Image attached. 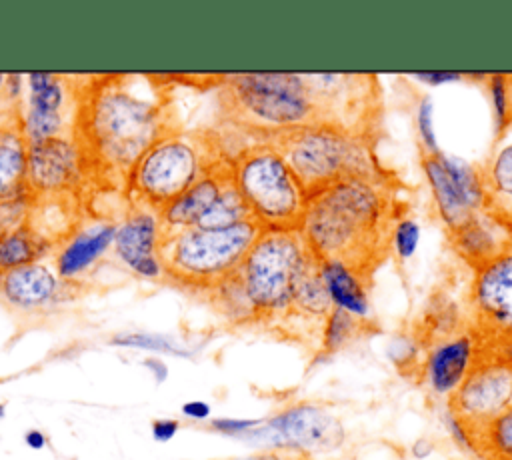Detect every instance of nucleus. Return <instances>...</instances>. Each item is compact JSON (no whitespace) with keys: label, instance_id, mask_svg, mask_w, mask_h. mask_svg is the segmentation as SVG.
Returning <instances> with one entry per match:
<instances>
[{"label":"nucleus","instance_id":"nucleus-36","mask_svg":"<svg viewBox=\"0 0 512 460\" xmlns=\"http://www.w3.org/2000/svg\"><path fill=\"white\" fill-rule=\"evenodd\" d=\"M24 442H26V446L30 448V450H42V448H46V434L42 432V430H38V428H32V430H28L26 434H24Z\"/></svg>","mask_w":512,"mask_h":460},{"label":"nucleus","instance_id":"nucleus-25","mask_svg":"<svg viewBox=\"0 0 512 460\" xmlns=\"http://www.w3.org/2000/svg\"><path fill=\"white\" fill-rule=\"evenodd\" d=\"M240 222H254L242 196L238 194L234 180L230 178L220 194L216 196V200L210 204V208L198 218V222L194 226L198 228H226V226H234Z\"/></svg>","mask_w":512,"mask_h":460},{"label":"nucleus","instance_id":"nucleus-2","mask_svg":"<svg viewBox=\"0 0 512 460\" xmlns=\"http://www.w3.org/2000/svg\"><path fill=\"white\" fill-rule=\"evenodd\" d=\"M396 182H348L306 202L302 236L322 264L338 266L364 288L390 258L408 204Z\"/></svg>","mask_w":512,"mask_h":460},{"label":"nucleus","instance_id":"nucleus-12","mask_svg":"<svg viewBox=\"0 0 512 460\" xmlns=\"http://www.w3.org/2000/svg\"><path fill=\"white\" fill-rule=\"evenodd\" d=\"M262 436L272 448H292L312 456L336 450L344 442V428L326 408L304 402L270 418Z\"/></svg>","mask_w":512,"mask_h":460},{"label":"nucleus","instance_id":"nucleus-20","mask_svg":"<svg viewBox=\"0 0 512 460\" xmlns=\"http://www.w3.org/2000/svg\"><path fill=\"white\" fill-rule=\"evenodd\" d=\"M474 360V340L466 330L434 344L424 362V376L436 394H450L468 374Z\"/></svg>","mask_w":512,"mask_h":460},{"label":"nucleus","instance_id":"nucleus-32","mask_svg":"<svg viewBox=\"0 0 512 460\" xmlns=\"http://www.w3.org/2000/svg\"><path fill=\"white\" fill-rule=\"evenodd\" d=\"M418 240V228L414 222H400L398 230H396V238H394V246L400 250L402 256H408Z\"/></svg>","mask_w":512,"mask_h":460},{"label":"nucleus","instance_id":"nucleus-38","mask_svg":"<svg viewBox=\"0 0 512 460\" xmlns=\"http://www.w3.org/2000/svg\"><path fill=\"white\" fill-rule=\"evenodd\" d=\"M6 88V74H0V90Z\"/></svg>","mask_w":512,"mask_h":460},{"label":"nucleus","instance_id":"nucleus-37","mask_svg":"<svg viewBox=\"0 0 512 460\" xmlns=\"http://www.w3.org/2000/svg\"><path fill=\"white\" fill-rule=\"evenodd\" d=\"M420 78L424 80H436V82H442V80H456L458 74H420Z\"/></svg>","mask_w":512,"mask_h":460},{"label":"nucleus","instance_id":"nucleus-27","mask_svg":"<svg viewBox=\"0 0 512 460\" xmlns=\"http://www.w3.org/2000/svg\"><path fill=\"white\" fill-rule=\"evenodd\" d=\"M366 326L364 318L350 314L344 308L334 306L326 324H324V332H322V352L324 354H334L338 352L342 346H346L348 342H352L362 328Z\"/></svg>","mask_w":512,"mask_h":460},{"label":"nucleus","instance_id":"nucleus-13","mask_svg":"<svg viewBox=\"0 0 512 460\" xmlns=\"http://www.w3.org/2000/svg\"><path fill=\"white\" fill-rule=\"evenodd\" d=\"M80 282L58 276L56 270L42 262L12 268L0 274L2 300L22 314H42L76 298Z\"/></svg>","mask_w":512,"mask_h":460},{"label":"nucleus","instance_id":"nucleus-9","mask_svg":"<svg viewBox=\"0 0 512 460\" xmlns=\"http://www.w3.org/2000/svg\"><path fill=\"white\" fill-rule=\"evenodd\" d=\"M318 126H328L356 136L374 148L382 136V88L376 74L328 72L304 74Z\"/></svg>","mask_w":512,"mask_h":460},{"label":"nucleus","instance_id":"nucleus-15","mask_svg":"<svg viewBox=\"0 0 512 460\" xmlns=\"http://www.w3.org/2000/svg\"><path fill=\"white\" fill-rule=\"evenodd\" d=\"M160 242L162 222L160 214L136 202L126 218L116 226L114 252L120 262L142 278H160Z\"/></svg>","mask_w":512,"mask_h":460},{"label":"nucleus","instance_id":"nucleus-7","mask_svg":"<svg viewBox=\"0 0 512 460\" xmlns=\"http://www.w3.org/2000/svg\"><path fill=\"white\" fill-rule=\"evenodd\" d=\"M260 232L256 222L162 230V274L180 288L208 294L236 272Z\"/></svg>","mask_w":512,"mask_h":460},{"label":"nucleus","instance_id":"nucleus-23","mask_svg":"<svg viewBox=\"0 0 512 460\" xmlns=\"http://www.w3.org/2000/svg\"><path fill=\"white\" fill-rule=\"evenodd\" d=\"M480 460H512V406L496 416L468 446Z\"/></svg>","mask_w":512,"mask_h":460},{"label":"nucleus","instance_id":"nucleus-22","mask_svg":"<svg viewBox=\"0 0 512 460\" xmlns=\"http://www.w3.org/2000/svg\"><path fill=\"white\" fill-rule=\"evenodd\" d=\"M50 248V240L40 236L28 220L18 226L0 228V274L38 262Z\"/></svg>","mask_w":512,"mask_h":460},{"label":"nucleus","instance_id":"nucleus-11","mask_svg":"<svg viewBox=\"0 0 512 460\" xmlns=\"http://www.w3.org/2000/svg\"><path fill=\"white\" fill-rule=\"evenodd\" d=\"M508 406H512V358L474 354L464 380L446 396L452 430L466 448Z\"/></svg>","mask_w":512,"mask_h":460},{"label":"nucleus","instance_id":"nucleus-21","mask_svg":"<svg viewBox=\"0 0 512 460\" xmlns=\"http://www.w3.org/2000/svg\"><path fill=\"white\" fill-rule=\"evenodd\" d=\"M448 236L454 250L472 270L488 264L510 244L480 210L472 212L454 228H448Z\"/></svg>","mask_w":512,"mask_h":460},{"label":"nucleus","instance_id":"nucleus-6","mask_svg":"<svg viewBox=\"0 0 512 460\" xmlns=\"http://www.w3.org/2000/svg\"><path fill=\"white\" fill-rule=\"evenodd\" d=\"M228 156L232 152L216 132L170 130L136 162L126 190L134 202L160 212Z\"/></svg>","mask_w":512,"mask_h":460},{"label":"nucleus","instance_id":"nucleus-18","mask_svg":"<svg viewBox=\"0 0 512 460\" xmlns=\"http://www.w3.org/2000/svg\"><path fill=\"white\" fill-rule=\"evenodd\" d=\"M28 140L22 128V114H0V204L26 198Z\"/></svg>","mask_w":512,"mask_h":460},{"label":"nucleus","instance_id":"nucleus-1","mask_svg":"<svg viewBox=\"0 0 512 460\" xmlns=\"http://www.w3.org/2000/svg\"><path fill=\"white\" fill-rule=\"evenodd\" d=\"M208 296L236 324L318 342L334 308L322 260L300 230H262L236 272Z\"/></svg>","mask_w":512,"mask_h":460},{"label":"nucleus","instance_id":"nucleus-3","mask_svg":"<svg viewBox=\"0 0 512 460\" xmlns=\"http://www.w3.org/2000/svg\"><path fill=\"white\" fill-rule=\"evenodd\" d=\"M76 100L72 142L80 156L82 176L126 188L136 162L172 130L164 106L136 92L130 76L94 78L82 86Z\"/></svg>","mask_w":512,"mask_h":460},{"label":"nucleus","instance_id":"nucleus-26","mask_svg":"<svg viewBox=\"0 0 512 460\" xmlns=\"http://www.w3.org/2000/svg\"><path fill=\"white\" fill-rule=\"evenodd\" d=\"M62 76L50 72H32L28 74V110L34 112H62L66 90Z\"/></svg>","mask_w":512,"mask_h":460},{"label":"nucleus","instance_id":"nucleus-39","mask_svg":"<svg viewBox=\"0 0 512 460\" xmlns=\"http://www.w3.org/2000/svg\"><path fill=\"white\" fill-rule=\"evenodd\" d=\"M4 414H6V406H4V404H0V420L4 418Z\"/></svg>","mask_w":512,"mask_h":460},{"label":"nucleus","instance_id":"nucleus-8","mask_svg":"<svg viewBox=\"0 0 512 460\" xmlns=\"http://www.w3.org/2000/svg\"><path fill=\"white\" fill-rule=\"evenodd\" d=\"M232 180L252 220L262 230H300L306 196L284 158L262 140L232 152Z\"/></svg>","mask_w":512,"mask_h":460},{"label":"nucleus","instance_id":"nucleus-28","mask_svg":"<svg viewBox=\"0 0 512 460\" xmlns=\"http://www.w3.org/2000/svg\"><path fill=\"white\" fill-rule=\"evenodd\" d=\"M110 344L124 346V348H138V350H150L160 354H176L186 356V350H182L176 342H172L166 336L152 334V332H122L110 338Z\"/></svg>","mask_w":512,"mask_h":460},{"label":"nucleus","instance_id":"nucleus-5","mask_svg":"<svg viewBox=\"0 0 512 460\" xmlns=\"http://www.w3.org/2000/svg\"><path fill=\"white\" fill-rule=\"evenodd\" d=\"M222 120L248 140L318 126V112L304 74L256 72L222 76L218 90Z\"/></svg>","mask_w":512,"mask_h":460},{"label":"nucleus","instance_id":"nucleus-19","mask_svg":"<svg viewBox=\"0 0 512 460\" xmlns=\"http://www.w3.org/2000/svg\"><path fill=\"white\" fill-rule=\"evenodd\" d=\"M230 160H232V156L220 160L194 186H190L182 196H178L174 202H170L166 208H162L158 212L162 230L190 228L198 222V218L216 200L222 186L232 178Z\"/></svg>","mask_w":512,"mask_h":460},{"label":"nucleus","instance_id":"nucleus-17","mask_svg":"<svg viewBox=\"0 0 512 460\" xmlns=\"http://www.w3.org/2000/svg\"><path fill=\"white\" fill-rule=\"evenodd\" d=\"M116 226L118 224L114 222H96L68 232L54 260L58 276L70 282H80V276L86 274L114 244Z\"/></svg>","mask_w":512,"mask_h":460},{"label":"nucleus","instance_id":"nucleus-31","mask_svg":"<svg viewBox=\"0 0 512 460\" xmlns=\"http://www.w3.org/2000/svg\"><path fill=\"white\" fill-rule=\"evenodd\" d=\"M260 422L258 420H238V418H216L210 422V428L212 430H218L222 434H232V436H238V434H246L250 430H254Z\"/></svg>","mask_w":512,"mask_h":460},{"label":"nucleus","instance_id":"nucleus-34","mask_svg":"<svg viewBox=\"0 0 512 460\" xmlns=\"http://www.w3.org/2000/svg\"><path fill=\"white\" fill-rule=\"evenodd\" d=\"M182 414L186 418H192V420H204L210 414V406L202 400H192V402H186L182 406Z\"/></svg>","mask_w":512,"mask_h":460},{"label":"nucleus","instance_id":"nucleus-10","mask_svg":"<svg viewBox=\"0 0 512 460\" xmlns=\"http://www.w3.org/2000/svg\"><path fill=\"white\" fill-rule=\"evenodd\" d=\"M466 328L474 354L512 358V244L474 270Z\"/></svg>","mask_w":512,"mask_h":460},{"label":"nucleus","instance_id":"nucleus-14","mask_svg":"<svg viewBox=\"0 0 512 460\" xmlns=\"http://www.w3.org/2000/svg\"><path fill=\"white\" fill-rule=\"evenodd\" d=\"M82 178L80 156L72 138L56 136L28 142L26 200H48L68 194Z\"/></svg>","mask_w":512,"mask_h":460},{"label":"nucleus","instance_id":"nucleus-16","mask_svg":"<svg viewBox=\"0 0 512 460\" xmlns=\"http://www.w3.org/2000/svg\"><path fill=\"white\" fill-rule=\"evenodd\" d=\"M480 212L512 244V144L476 170Z\"/></svg>","mask_w":512,"mask_h":460},{"label":"nucleus","instance_id":"nucleus-4","mask_svg":"<svg viewBox=\"0 0 512 460\" xmlns=\"http://www.w3.org/2000/svg\"><path fill=\"white\" fill-rule=\"evenodd\" d=\"M288 164L306 200L348 182H396L376 148L356 136L328 126H300L258 138Z\"/></svg>","mask_w":512,"mask_h":460},{"label":"nucleus","instance_id":"nucleus-24","mask_svg":"<svg viewBox=\"0 0 512 460\" xmlns=\"http://www.w3.org/2000/svg\"><path fill=\"white\" fill-rule=\"evenodd\" d=\"M324 266V278L330 292V298L334 306L348 310L350 314H356L360 318L368 312V288H364L354 276H350L346 270L330 264Z\"/></svg>","mask_w":512,"mask_h":460},{"label":"nucleus","instance_id":"nucleus-33","mask_svg":"<svg viewBox=\"0 0 512 460\" xmlns=\"http://www.w3.org/2000/svg\"><path fill=\"white\" fill-rule=\"evenodd\" d=\"M178 428H180L178 420L164 418V420H154L150 430H152V438H154L156 442H168V440H172V438L176 436Z\"/></svg>","mask_w":512,"mask_h":460},{"label":"nucleus","instance_id":"nucleus-30","mask_svg":"<svg viewBox=\"0 0 512 460\" xmlns=\"http://www.w3.org/2000/svg\"><path fill=\"white\" fill-rule=\"evenodd\" d=\"M226 460H312V456H308L300 450H292V448H268L262 452L234 456V458H226Z\"/></svg>","mask_w":512,"mask_h":460},{"label":"nucleus","instance_id":"nucleus-29","mask_svg":"<svg viewBox=\"0 0 512 460\" xmlns=\"http://www.w3.org/2000/svg\"><path fill=\"white\" fill-rule=\"evenodd\" d=\"M490 92L496 106L498 138L512 126V74H492Z\"/></svg>","mask_w":512,"mask_h":460},{"label":"nucleus","instance_id":"nucleus-35","mask_svg":"<svg viewBox=\"0 0 512 460\" xmlns=\"http://www.w3.org/2000/svg\"><path fill=\"white\" fill-rule=\"evenodd\" d=\"M142 364H144V368L150 370V374L154 376L156 382H164L166 380L168 368H166V364L160 358H146Z\"/></svg>","mask_w":512,"mask_h":460}]
</instances>
